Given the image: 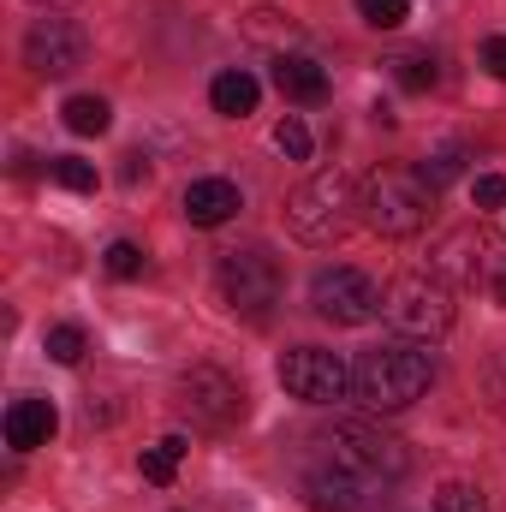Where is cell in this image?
<instances>
[{
  "instance_id": "4316f807",
  "label": "cell",
  "mask_w": 506,
  "mask_h": 512,
  "mask_svg": "<svg viewBox=\"0 0 506 512\" xmlns=\"http://www.w3.org/2000/svg\"><path fill=\"white\" fill-rule=\"evenodd\" d=\"M102 262H108V274H120V280H137V274H143V262H149V256L137 251V245H131V239H114V245H108V256H102Z\"/></svg>"
},
{
  "instance_id": "f546056e",
  "label": "cell",
  "mask_w": 506,
  "mask_h": 512,
  "mask_svg": "<svg viewBox=\"0 0 506 512\" xmlns=\"http://www.w3.org/2000/svg\"><path fill=\"white\" fill-rule=\"evenodd\" d=\"M30 6H42V12H54V6H72V0H30Z\"/></svg>"
},
{
  "instance_id": "cb8c5ba5",
  "label": "cell",
  "mask_w": 506,
  "mask_h": 512,
  "mask_svg": "<svg viewBox=\"0 0 506 512\" xmlns=\"http://www.w3.org/2000/svg\"><path fill=\"white\" fill-rule=\"evenodd\" d=\"M274 149H280V155H286V161H310V126H304V120H292V114H286V120H280V126H274Z\"/></svg>"
},
{
  "instance_id": "5b68a950",
  "label": "cell",
  "mask_w": 506,
  "mask_h": 512,
  "mask_svg": "<svg viewBox=\"0 0 506 512\" xmlns=\"http://www.w3.org/2000/svg\"><path fill=\"white\" fill-rule=\"evenodd\" d=\"M381 316L399 328V340H441L453 328V292L441 274H399L381 292Z\"/></svg>"
},
{
  "instance_id": "e0dca14e",
  "label": "cell",
  "mask_w": 506,
  "mask_h": 512,
  "mask_svg": "<svg viewBox=\"0 0 506 512\" xmlns=\"http://www.w3.org/2000/svg\"><path fill=\"white\" fill-rule=\"evenodd\" d=\"M245 36H251V42H268L274 54H286L292 36H298V24H292L280 6H251V12H245Z\"/></svg>"
},
{
  "instance_id": "f1b7e54d",
  "label": "cell",
  "mask_w": 506,
  "mask_h": 512,
  "mask_svg": "<svg viewBox=\"0 0 506 512\" xmlns=\"http://www.w3.org/2000/svg\"><path fill=\"white\" fill-rule=\"evenodd\" d=\"M483 66L506 84V36H489V42H483Z\"/></svg>"
},
{
  "instance_id": "7a4b0ae2",
  "label": "cell",
  "mask_w": 506,
  "mask_h": 512,
  "mask_svg": "<svg viewBox=\"0 0 506 512\" xmlns=\"http://www.w3.org/2000/svg\"><path fill=\"white\" fill-rule=\"evenodd\" d=\"M322 447V459L316 465H328V471H340V477H358V483H376V489H393L399 477H405V447L393 441V435H381L370 423H340L334 435H322L316 441Z\"/></svg>"
},
{
  "instance_id": "603a6c76",
  "label": "cell",
  "mask_w": 506,
  "mask_h": 512,
  "mask_svg": "<svg viewBox=\"0 0 506 512\" xmlns=\"http://www.w3.org/2000/svg\"><path fill=\"white\" fill-rule=\"evenodd\" d=\"M435 512H489V501H483V489H477V483H441Z\"/></svg>"
},
{
  "instance_id": "5bb4252c",
  "label": "cell",
  "mask_w": 506,
  "mask_h": 512,
  "mask_svg": "<svg viewBox=\"0 0 506 512\" xmlns=\"http://www.w3.org/2000/svg\"><path fill=\"white\" fill-rule=\"evenodd\" d=\"M274 90L286 102L316 108V102H328V72L316 60H304V54H274Z\"/></svg>"
},
{
  "instance_id": "9c48e42d",
  "label": "cell",
  "mask_w": 506,
  "mask_h": 512,
  "mask_svg": "<svg viewBox=\"0 0 506 512\" xmlns=\"http://www.w3.org/2000/svg\"><path fill=\"white\" fill-rule=\"evenodd\" d=\"M179 405L191 411V417H203V423H239L245 417V387L233 382L227 370H215V364H191L185 376H179Z\"/></svg>"
},
{
  "instance_id": "30bf717a",
  "label": "cell",
  "mask_w": 506,
  "mask_h": 512,
  "mask_svg": "<svg viewBox=\"0 0 506 512\" xmlns=\"http://www.w3.org/2000/svg\"><path fill=\"white\" fill-rule=\"evenodd\" d=\"M24 66H30L36 78H72V72L84 66V36H78V24H66V18H36V24L24 30Z\"/></svg>"
},
{
  "instance_id": "44dd1931",
  "label": "cell",
  "mask_w": 506,
  "mask_h": 512,
  "mask_svg": "<svg viewBox=\"0 0 506 512\" xmlns=\"http://www.w3.org/2000/svg\"><path fill=\"white\" fill-rule=\"evenodd\" d=\"M387 66H393V78H399L405 90H429V84H435V60H429V54H393Z\"/></svg>"
},
{
  "instance_id": "4fadbf2b",
  "label": "cell",
  "mask_w": 506,
  "mask_h": 512,
  "mask_svg": "<svg viewBox=\"0 0 506 512\" xmlns=\"http://www.w3.org/2000/svg\"><path fill=\"white\" fill-rule=\"evenodd\" d=\"M54 429H60V417H54L48 399H12V405H6V447H12V453H36V447H48Z\"/></svg>"
},
{
  "instance_id": "277c9868",
  "label": "cell",
  "mask_w": 506,
  "mask_h": 512,
  "mask_svg": "<svg viewBox=\"0 0 506 512\" xmlns=\"http://www.w3.org/2000/svg\"><path fill=\"white\" fill-rule=\"evenodd\" d=\"M352 179L340 173V167H328V173H316V179H304L298 191H292V203H286V227L304 239V245H334L346 227H352Z\"/></svg>"
},
{
  "instance_id": "3957f363",
  "label": "cell",
  "mask_w": 506,
  "mask_h": 512,
  "mask_svg": "<svg viewBox=\"0 0 506 512\" xmlns=\"http://www.w3.org/2000/svg\"><path fill=\"white\" fill-rule=\"evenodd\" d=\"M364 221L376 227L381 239H411L423 233L429 209H435V191L423 185V173H405V167H381L364 179V197H358Z\"/></svg>"
},
{
  "instance_id": "8fae6325",
  "label": "cell",
  "mask_w": 506,
  "mask_h": 512,
  "mask_svg": "<svg viewBox=\"0 0 506 512\" xmlns=\"http://www.w3.org/2000/svg\"><path fill=\"white\" fill-rule=\"evenodd\" d=\"M304 489H310V507L316 512H370L381 495H387V489H376V483L340 477V471H328V465H310Z\"/></svg>"
},
{
  "instance_id": "6da1fadb",
  "label": "cell",
  "mask_w": 506,
  "mask_h": 512,
  "mask_svg": "<svg viewBox=\"0 0 506 512\" xmlns=\"http://www.w3.org/2000/svg\"><path fill=\"white\" fill-rule=\"evenodd\" d=\"M435 382V364L417 340H387V346H370L358 364H352V393L364 411H405L417 405Z\"/></svg>"
},
{
  "instance_id": "7402d4cb",
  "label": "cell",
  "mask_w": 506,
  "mask_h": 512,
  "mask_svg": "<svg viewBox=\"0 0 506 512\" xmlns=\"http://www.w3.org/2000/svg\"><path fill=\"white\" fill-rule=\"evenodd\" d=\"M48 173H54V185H66V191H96V167L78 161V155H54Z\"/></svg>"
},
{
  "instance_id": "8992f818",
  "label": "cell",
  "mask_w": 506,
  "mask_h": 512,
  "mask_svg": "<svg viewBox=\"0 0 506 512\" xmlns=\"http://www.w3.org/2000/svg\"><path fill=\"white\" fill-rule=\"evenodd\" d=\"M310 304H316V316H328L334 328H364V322L381 316V292L364 268H322V274L310 280Z\"/></svg>"
},
{
  "instance_id": "d6986e66",
  "label": "cell",
  "mask_w": 506,
  "mask_h": 512,
  "mask_svg": "<svg viewBox=\"0 0 506 512\" xmlns=\"http://www.w3.org/2000/svg\"><path fill=\"white\" fill-rule=\"evenodd\" d=\"M185 453H191V447H185V441H179V435H167V441H161V447H143V459H137V465H143V483H155V489H167V483H173V471H179V459H185Z\"/></svg>"
},
{
  "instance_id": "ba28073f",
  "label": "cell",
  "mask_w": 506,
  "mask_h": 512,
  "mask_svg": "<svg viewBox=\"0 0 506 512\" xmlns=\"http://www.w3.org/2000/svg\"><path fill=\"white\" fill-rule=\"evenodd\" d=\"M221 292L239 316H268L280 298V262L268 251H227L221 256Z\"/></svg>"
},
{
  "instance_id": "ffe728a7",
  "label": "cell",
  "mask_w": 506,
  "mask_h": 512,
  "mask_svg": "<svg viewBox=\"0 0 506 512\" xmlns=\"http://www.w3.org/2000/svg\"><path fill=\"white\" fill-rule=\"evenodd\" d=\"M417 173H423V185H429V191H441V185H453V179L465 173V149H459V143H447V149H435Z\"/></svg>"
},
{
  "instance_id": "484cf974",
  "label": "cell",
  "mask_w": 506,
  "mask_h": 512,
  "mask_svg": "<svg viewBox=\"0 0 506 512\" xmlns=\"http://www.w3.org/2000/svg\"><path fill=\"white\" fill-rule=\"evenodd\" d=\"M48 358H54V364H78V358H84V328H72V322L48 328Z\"/></svg>"
},
{
  "instance_id": "d4e9b609",
  "label": "cell",
  "mask_w": 506,
  "mask_h": 512,
  "mask_svg": "<svg viewBox=\"0 0 506 512\" xmlns=\"http://www.w3.org/2000/svg\"><path fill=\"white\" fill-rule=\"evenodd\" d=\"M358 12H364V24H376V30H399V24L411 18V0H358Z\"/></svg>"
},
{
  "instance_id": "83f0119b",
  "label": "cell",
  "mask_w": 506,
  "mask_h": 512,
  "mask_svg": "<svg viewBox=\"0 0 506 512\" xmlns=\"http://www.w3.org/2000/svg\"><path fill=\"white\" fill-rule=\"evenodd\" d=\"M471 197H477V209H506V179L501 173H483V179L471 185Z\"/></svg>"
},
{
  "instance_id": "ac0fdd59",
  "label": "cell",
  "mask_w": 506,
  "mask_h": 512,
  "mask_svg": "<svg viewBox=\"0 0 506 512\" xmlns=\"http://www.w3.org/2000/svg\"><path fill=\"white\" fill-rule=\"evenodd\" d=\"M60 114H66V131H78V137H102V131L114 126V108L102 96H72Z\"/></svg>"
},
{
  "instance_id": "2e32d148",
  "label": "cell",
  "mask_w": 506,
  "mask_h": 512,
  "mask_svg": "<svg viewBox=\"0 0 506 512\" xmlns=\"http://www.w3.org/2000/svg\"><path fill=\"white\" fill-rule=\"evenodd\" d=\"M256 78L251 72H221L215 84H209V102H215V114H227V120H245V114H256Z\"/></svg>"
},
{
  "instance_id": "52a82bcc",
  "label": "cell",
  "mask_w": 506,
  "mask_h": 512,
  "mask_svg": "<svg viewBox=\"0 0 506 512\" xmlns=\"http://www.w3.org/2000/svg\"><path fill=\"white\" fill-rule=\"evenodd\" d=\"M280 387L304 405H334L352 393V364L340 352H322V346H298L280 358Z\"/></svg>"
},
{
  "instance_id": "7c38bea8",
  "label": "cell",
  "mask_w": 506,
  "mask_h": 512,
  "mask_svg": "<svg viewBox=\"0 0 506 512\" xmlns=\"http://www.w3.org/2000/svg\"><path fill=\"white\" fill-rule=\"evenodd\" d=\"M239 209H245V197H239L233 179H191V185H185V221H191V227H221V221H233Z\"/></svg>"
},
{
  "instance_id": "9a60e30c",
  "label": "cell",
  "mask_w": 506,
  "mask_h": 512,
  "mask_svg": "<svg viewBox=\"0 0 506 512\" xmlns=\"http://www.w3.org/2000/svg\"><path fill=\"white\" fill-rule=\"evenodd\" d=\"M483 256H489V245H483L477 233H447L441 251H435V274H453L459 286H471L477 268H483Z\"/></svg>"
}]
</instances>
